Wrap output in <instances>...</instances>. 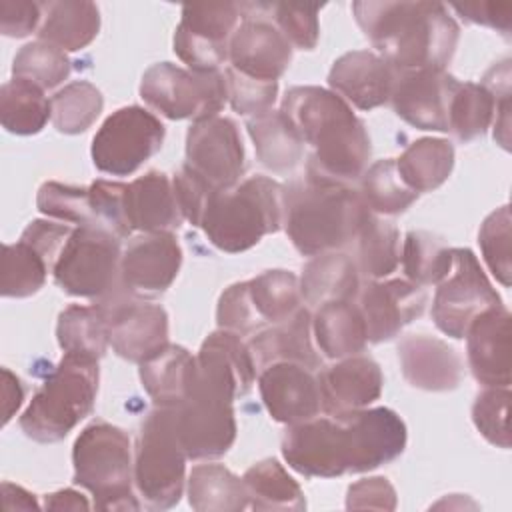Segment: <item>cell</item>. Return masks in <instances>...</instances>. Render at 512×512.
Here are the masks:
<instances>
[{"instance_id": "1", "label": "cell", "mask_w": 512, "mask_h": 512, "mask_svg": "<svg viewBox=\"0 0 512 512\" xmlns=\"http://www.w3.org/2000/svg\"><path fill=\"white\" fill-rule=\"evenodd\" d=\"M404 420L386 406L290 424L282 436L286 464L306 478L370 472L396 460L406 448Z\"/></svg>"}, {"instance_id": "2", "label": "cell", "mask_w": 512, "mask_h": 512, "mask_svg": "<svg viewBox=\"0 0 512 512\" xmlns=\"http://www.w3.org/2000/svg\"><path fill=\"white\" fill-rule=\"evenodd\" d=\"M356 24L398 72L438 68L452 60L460 26L440 2H374L352 4Z\"/></svg>"}, {"instance_id": "3", "label": "cell", "mask_w": 512, "mask_h": 512, "mask_svg": "<svg viewBox=\"0 0 512 512\" xmlns=\"http://www.w3.org/2000/svg\"><path fill=\"white\" fill-rule=\"evenodd\" d=\"M280 112L312 148L308 172L350 184L360 180L372 154L370 136L352 106L330 88H288Z\"/></svg>"}, {"instance_id": "4", "label": "cell", "mask_w": 512, "mask_h": 512, "mask_svg": "<svg viewBox=\"0 0 512 512\" xmlns=\"http://www.w3.org/2000/svg\"><path fill=\"white\" fill-rule=\"evenodd\" d=\"M284 230L302 256L338 252L352 244L370 212L360 192L314 172L282 186Z\"/></svg>"}, {"instance_id": "5", "label": "cell", "mask_w": 512, "mask_h": 512, "mask_svg": "<svg viewBox=\"0 0 512 512\" xmlns=\"http://www.w3.org/2000/svg\"><path fill=\"white\" fill-rule=\"evenodd\" d=\"M282 226V184L268 176H250L230 190H216L198 228L218 250L238 254Z\"/></svg>"}, {"instance_id": "6", "label": "cell", "mask_w": 512, "mask_h": 512, "mask_svg": "<svg viewBox=\"0 0 512 512\" xmlns=\"http://www.w3.org/2000/svg\"><path fill=\"white\" fill-rule=\"evenodd\" d=\"M98 380V360L62 354L22 412L20 430L42 444L66 438L94 410Z\"/></svg>"}, {"instance_id": "7", "label": "cell", "mask_w": 512, "mask_h": 512, "mask_svg": "<svg viewBox=\"0 0 512 512\" xmlns=\"http://www.w3.org/2000/svg\"><path fill=\"white\" fill-rule=\"evenodd\" d=\"M74 484L94 496L96 510H138L134 460L128 434L104 420H94L72 446Z\"/></svg>"}, {"instance_id": "8", "label": "cell", "mask_w": 512, "mask_h": 512, "mask_svg": "<svg viewBox=\"0 0 512 512\" xmlns=\"http://www.w3.org/2000/svg\"><path fill=\"white\" fill-rule=\"evenodd\" d=\"M186 460L176 434L174 408L156 406L144 418L134 450V486L146 508L168 510L180 502Z\"/></svg>"}, {"instance_id": "9", "label": "cell", "mask_w": 512, "mask_h": 512, "mask_svg": "<svg viewBox=\"0 0 512 512\" xmlns=\"http://www.w3.org/2000/svg\"><path fill=\"white\" fill-rule=\"evenodd\" d=\"M120 238L100 226H74L52 266L56 286L70 296L100 302L124 288Z\"/></svg>"}, {"instance_id": "10", "label": "cell", "mask_w": 512, "mask_h": 512, "mask_svg": "<svg viewBox=\"0 0 512 512\" xmlns=\"http://www.w3.org/2000/svg\"><path fill=\"white\" fill-rule=\"evenodd\" d=\"M140 98L170 120H206L218 116L228 102L226 74L156 62L142 74Z\"/></svg>"}, {"instance_id": "11", "label": "cell", "mask_w": 512, "mask_h": 512, "mask_svg": "<svg viewBox=\"0 0 512 512\" xmlns=\"http://www.w3.org/2000/svg\"><path fill=\"white\" fill-rule=\"evenodd\" d=\"M166 128L156 114L142 106L112 112L92 138L94 166L110 176H130L164 144Z\"/></svg>"}, {"instance_id": "12", "label": "cell", "mask_w": 512, "mask_h": 512, "mask_svg": "<svg viewBox=\"0 0 512 512\" xmlns=\"http://www.w3.org/2000/svg\"><path fill=\"white\" fill-rule=\"evenodd\" d=\"M498 304H502V298L474 252L470 248H452V268L438 282L432 302L436 328L454 340H462L470 322Z\"/></svg>"}, {"instance_id": "13", "label": "cell", "mask_w": 512, "mask_h": 512, "mask_svg": "<svg viewBox=\"0 0 512 512\" xmlns=\"http://www.w3.org/2000/svg\"><path fill=\"white\" fill-rule=\"evenodd\" d=\"M174 408L178 440L188 460H216L236 440L234 400L194 380L188 396Z\"/></svg>"}, {"instance_id": "14", "label": "cell", "mask_w": 512, "mask_h": 512, "mask_svg": "<svg viewBox=\"0 0 512 512\" xmlns=\"http://www.w3.org/2000/svg\"><path fill=\"white\" fill-rule=\"evenodd\" d=\"M240 20L236 2L186 4L174 30V54L190 70H220Z\"/></svg>"}, {"instance_id": "15", "label": "cell", "mask_w": 512, "mask_h": 512, "mask_svg": "<svg viewBox=\"0 0 512 512\" xmlns=\"http://www.w3.org/2000/svg\"><path fill=\"white\" fill-rule=\"evenodd\" d=\"M106 316L112 350L128 362H144L168 344V314L160 304L130 294L126 288L92 302Z\"/></svg>"}, {"instance_id": "16", "label": "cell", "mask_w": 512, "mask_h": 512, "mask_svg": "<svg viewBox=\"0 0 512 512\" xmlns=\"http://www.w3.org/2000/svg\"><path fill=\"white\" fill-rule=\"evenodd\" d=\"M216 190L234 188L246 170V152L232 118L212 116L192 122L186 132V162Z\"/></svg>"}, {"instance_id": "17", "label": "cell", "mask_w": 512, "mask_h": 512, "mask_svg": "<svg viewBox=\"0 0 512 512\" xmlns=\"http://www.w3.org/2000/svg\"><path fill=\"white\" fill-rule=\"evenodd\" d=\"M240 24L228 46L230 68L244 76L278 82L292 62V44L264 16L260 2H242Z\"/></svg>"}, {"instance_id": "18", "label": "cell", "mask_w": 512, "mask_h": 512, "mask_svg": "<svg viewBox=\"0 0 512 512\" xmlns=\"http://www.w3.org/2000/svg\"><path fill=\"white\" fill-rule=\"evenodd\" d=\"M182 266V248L174 232H148L132 238L122 250L120 276L124 288L138 298L164 294Z\"/></svg>"}, {"instance_id": "19", "label": "cell", "mask_w": 512, "mask_h": 512, "mask_svg": "<svg viewBox=\"0 0 512 512\" xmlns=\"http://www.w3.org/2000/svg\"><path fill=\"white\" fill-rule=\"evenodd\" d=\"M356 300L366 324L368 342L382 344L396 338L404 326L422 316L426 290L404 278H382L360 286Z\"/></svg>"}, {"instance_id": "20", "label": "cell", "mask_w": 512, "mask_h": 512, "mask_svg": "<svg viewBox=\"0 0 512 512\" xmlns=\"http://www.w3.org/2000/svg\"><path fill=\"white\" fill-rule=\"evenodd\" d=\"M458 78L438 68L398 72L390 104L398 118L418 130L448 132V106Z\"/></svg>"}, {"instance_id": "21", "label": "cell", "mask_w": 512, "mask_h": 512, "mask_svg": "<svg viewBox=\"0 0 512 512\" xmlns=\"http://www.w3.org/2000/svg\"><path fill=\"white\" fill-rule=\"evenodd\" d=\"M258 390L270 418L286 426L316 418L322 410L318 376L296 362H274L262 368Z\"/></svg>"}, {"instance_id": "22", "label": "cell", "mask_w": 512, "mask_h": 512, "mask_svg": "<svg viewBox=\"0 0 512 512\" xmlns=\"http://www.w3.org/2000/svg\"><path fill=\"white\" fill-rule=\"evenodd\" d=\"M256 370L248 342L224 328L208 334L196 354V382L232 400L250 392Z\"/></svg>"}, {"instance_id": "23", "label": "cell", "mask_w": 512, "mask_h": 512, "mask_svg": "<svg viewBox=\"0 0 512 512\" xmlns=\"http://www.w3.org/2000/svg\"><path fill=\"white\" fill-rule=\"evenodd\" d=\"M398 70L380 54L352 50L334 60L328 72V86L350 106L374 110L390 102Z\"/></svg>"}, {"instance_id": "24", "label": "cell", "mask_w": 512, "mask_h": 512, "mask_svg": "<svg viewBox=\"0 0 512 512\" xmlns=\"http://www.w3.org/2000/svg\"><path fill=\"white\" fill-rule=\"evenodd\" d=\"M468 368L482 386H510V312L504 304L480 312L466 334Z\"/></svg>"}, {"instance_id": "25", "label": "cell", "mask_w": 512, "mask_h": 512, "mask_svg": "<svg viewBox=\"0 0 512 512\" xmlns=\"http://www.w3.org/2000/svg\"><path fill=\"white\" fill-rule=\"evenodd\" d=\"M320 402L328 416L368 408L382 394V370L366 354L340 358L328 368H320Z\"/></svg>"}, {"instance_id": "26", "label": "cell", "mask_w": 512, "mask_h": 512, "mask_svg": "<svg viewBox=\"0 0 512 512\" xmlns=\"http://www.w3.org/2000/svg\"><path fill=\"white\" fill-rule=\"evenodd\" d=\"M398 360L404 380L426 392H448L464 378L460 354L444 340L428 334H408L398 346Z\"/></svg>"}, {"instance_id": "27", "label": "cell", "mask_w": 512, "mask_h": 512, "mask_svg": "<svg viewBox=\"0 0 512 512\" xmlns=\"http://www.w3.org/2000/svg\"><path fill=\"white\" fill-rule=\"evenodd\" d=\"M494 124V140L508 150L510 94L494 96L482 82L456 84L448 106V132L458 140L470 142Z\"/></svg>"}, {"instance_id": "28", "label": "cell", "mask_w": 512, "mask_h": 512, "mask_svg": "<svg viewBox=\"0 0 512 512\" xmlns=\"http://www.w3.org/2000/svg\"><path fill=\"white\" fill-rule=\"evenodd\" d=\"M248 348L258 370L274 362H296L314 372L322 368V358L312 342V314L304 306L290 318L252 334Z\"/></svg>"}, {"instance_id": "29", "label": "cell", "mask_w": 512, "mask_h": 512, "mask_svg": "<svg viewBox=\"0 0 512 512\" xmlns=\"http://www.w3.org/2000/svg\"><path fill=\"white\" fill-rule=\"evenodd\" d=\"M124 210L130 230L174 232L182 226V212L172 188V178L160 170H150L126 184Z\"/></svg>"}, {"instance_id": "30", "label": "cell", "mask_w": 512, "mask_h": 512, "mask_svg": "<svg viewBox=\"0 0 512 512\" xmlns=\"http://www.w3.org/2000/svg\"><path fill=\"white\" fill-rule=\"evenodd\" d=\"M312 336L318 350L330 360L362 354L368 336L356 300L326 302L314 308Z\"/></svg>"}, {"instance_id": "31", "label": "cell", "mask_w": 512, "mask_h": 512, "mask_svg": "<svg viewBox=\"0 0 512 512\" xmlns=\"http://www.w3.org/2000/svg\"><path fill=\"white\" fill-rule=\"evenodd\" d=\"M194 376L196 356L178 344L168 342L162 350L140 362V382L154 406H178L192 390Z\"/></svg>"}, {"instance_id": "32", "label": "cell", "mask_w": 512, "mask_h": 512, "mask_svg": "<svg viewBox=\"0 0 512 512\" xmlns=\"http://www.w3.org/2000/svg\"><path fill=\"white\" fill-rule=\"evenodd\" d=\"M298 280L302 302L310 308H318L326 302L356 300L360 292L356 260L340 250L312 256Z\"/></svg>"}, {"instance_id": "33", "label": "cell", "mask_w": 512, "mask_h": 512, "mask_svg": "<svg viewBox=\"0 0 512 512\" xmlns=\"http://www.w3.org/2000/svg\"><path fill=\"white\" fill-rule=\"evenodd\" d=\"M42 24L38 40L62 50L78 52L86 48L100 30V10L88 0L42 2Z\"/></svg>"}, {"instance_id": "34", "label": "cell", "mask_w": 512, "mask_h": 512, "mask_svg": "<svg viewBox=\"0 0 512 512\" xmlns=\"http://www.w3.org/2000/svg\"><path fill=\"white\" fill-rule=\"evenodd\" d=\"M246 130L254 142L258 162L270 172L288 174L302 162L306 144L280 110L248 118Z\"/></svg>"}, {"instance_id": "35", "label": "cell", "mask_w": 512, "mask_h": 512, "mask_svg": "<svg viewBox=\"0 0 512 512\" xmlns=\"http://www.w3.org/2000/svg\"><path fill=\"white\" fill-rule=\"evenodd\" d=\"M396 160L404 184L416 194L440 188L454 168V146L446 138H418Z\"/></svg>"}, {"instance_id": "36", "label": "cell", "mask_w": 512, "mask_h": 512, "mask_svg": "<svg viewBox=\"0 0 512 512\" xmlns=\"http://www.w3.org/2000/svg\"><path fill=\"white\" fill-rule=\"evenodd\" d=\"M188 502L198 512H240L248 508V492L224 464H198L188 476Z\"/></svg>"}, {"instance_id": "37", "label": "cell", "mask_w": 512, "mask_h": 512, "mask_svg": "<svg viewBox=\"0 0 512 512\" xmlns=\"http://www.w3.org/2000/svg\"><path fill=\"white\" fill-rule=\"evenodd\" d=\"M40 86L24 78H12L0 88V122L16 136L38 134L52 120V104Z\"/></svg>"}, {"instance_id": "38", "label": "cell", "mask_w": 512, "mask_h": 512, "mask_svg": "<svg viewBox=\"0 0 512 512\" xmlns=\"http://www.w3.org/2000/svg\"><path fill=\"white\" fill-rule=\"evenodd\" d=\"M56 338L64 354L100 360L110 344L106 316L96 304H70L58 316Z\"/></svg>"}, {"instance_id": "39", "label": "cell", "mask_w": 512, "mask_h": 512, "mask_svg": "<svg viewBox=\"0 0 512 512\" xmlns=\"http://www.w3.org/2000/svg\"><path fill=\"white\" fill-rule=\"evenodd\" d=\"M248 506L254 510H304L306 498L298 482L276 458L252 464L244 476Z\"/></svg>"}, {"instance_id": "40", "label": "cell", "mask_w": 512, "mask_h": 512, "mask_svg": "<svg viewBox=\"0 0 512 512\" xmlns=\"http://www.w3.org/2000/svg\"><path fill=\"white\" fill-rule=\"evenodd\" d=\"M354 242L358 272L368 280H382L398 268L400 232L394 222L368 212Z\"/></svg>"}, {"instance_id": "41", "label": "cell", "mask_w": 512, "mask_h": 512, "mask_svg": "<svg viewBox=\"0 0 512 512\" xmlns=\"http://www.w3.org/2000/svg\"><path fill=\"white\" fill-rule=\"evenodd\" d=\"M246 282L254 314L262 328L278 324L302 308L300 280L290 270H266Z\"/></svg>"}, {"instance_id": "42", "label": "cell", "mask_w": 512, "mask_h": 512, "mask_svg": "<svg viewBox=\"0 0 512 512\" xmlns=\"http://www.w3.org/2000/svg\"><path fill=\"white\" fill-rule=\"evenodd\" d=\"M52 266V258L22 236L14 244H4L0 278L2 296L28 298L36 294L44 286Z\"/></svg>"}, {"instance_id": "43", "label": "cell", "mask_w": 512, "mask_h": 512, "mask_svg": "<svg viewBox=\"0 0 512 512\" xmlns=\"http://www.w3.org/2000/svg\"><path fill=\"white\" fill-rule=\"evenodd\" d=\"M360 198L376 216H396L406 212L418 198L398 174L396 160H376L360 176Z\"/></svg>"}, {"instance_id": "44", "label": "cell", "mask_w": 512, "mask_h": 512, "mask_svg": "<svg viewBox=\"0 0 512 512\" xmlns=\"http://www.w3.org/2000/svg\"><path fill=\"white\" fill-rule=\"evenodd\" d=\"M400 264L408 282L424 288L438 284L452 268V248L424 230H410L400 246Z\"/></svg>"}, {"instance_id": "45", "label": "cell", "mask_w": 512, "mask_h": 512, "mask_svg": "<svg viewBox=\"0 0 512 512\" xmlns=\"http://www.w3.org/2000/svg\"><path fill=\"white\" fill-rule=\"evenodd\" d=\"M52 124L60 134L86 132L104 108L102 92L88 80H74L60 88L52 98Z\"/></svg>"}, {"instance_id": "46", "label": "cell", "mask_w": 512, "mask_h": 512, "mask_svg": "<svg viewBox=\"0 0 512 512\" xmlns=\"http://www.w3.org/2000/svg\"><path fill=\"white\" fill-rule=\"evenodd\" d=\"M72 72L66 52L36 40L24 44L12 62L14 78H24L40 86L42 90H52L62 84Z\"/></svg>"}, {"instance_id": "47", "label": "cell", "mask_w": 512, "mask_h": 512, "mask_svg": "<svg viewBox=\"0 0 512 512\" xmlns=\"http://www.w3.org/2000/svg\"><path fill=\"white\" fill-rule=\"evenodd\" d=\"M36 206L44 216L70 226H98L92 212L88 186L84 188L48 180L38 188Z\"/></svg>"}, {"instance_id": "48", "label": "cell", "mask_w": 512, "mask_h": 512, "mask_svg": "<svg viewBox=\"0 0 512 512\" xmlns=\"http://www.w3.org/2000/svg\"><path fill=\"white\" fill-rule=\"evenodd\" d=\"M264 16L286 36L292 48L314 50L320 36L318 14L322 4L260 2Z\"/></svg>"}, {"instance_id": "49", "label": "cell", "mask_w": 512, "mask_h": 512, "mask_svg": "<svg viewBox=\"0 0 512 512\" xmlns=\"http://www.w3.org/2000/svg\"><path fill=\"white\" fill-rule=\"evenodd\" d=\"M510 240H512L510 206L504 204L496 208L492 214H488L478 230V244L482 250V258L502 286H510V274H512Z\"/></svg>"}, {"instance_id": "50", "label": "cell", "mask_w": 512, "mask_h": 512, "mask_svg": "<svg viewBox=\"0 0 512 512\" xmlns=\"http://www.w3.org/2000/svg\"><path fill=\"white\" fill-rule=\"evenodd\" d=\"M508 408H510V390L484 386L472 404V422L476 430L496 448H510L508 432Z\"/></svg>"}, {"instance_id": "51", "label": "cell", "mask_w": 512, "mask_h": 512, "mask_svg": "<svg viewBox=\"0 0 512 512\" xmlns=\"http://www.w3.org/2000/svg\"><path fill=\"white\" fill-rule=\"evenodd\" d=\"M224 74L228 84V102L234 112L254 118L272 110L278 96V82L256 80L240 74L230 66L224 70Z\"/></svg>"}, {"instance_id": "52", "label": "cell", "mask_w": 512, "mask_h": 512, "mask_svg": "<svg viewBox=\"0 0 512 512\" xmlns=\"http://www.w3.org/2000/svg\"><path fill=\"white\" fill-rule=\"evenodd\" d=\"M88 194H90V204H92V212L98 226L110 230L120 240L128 238L132 230L128 226L126 210H124L126 184L100 178L88 186Z\"/></svg>"}, {"instance_id": "53", "label": "cell", "mask_w": 512, "mask_h": 512, "mask_svg": "<svg viewBox=\"0 0 512 512\" xmlns=\"http://www.w3.org/2000/svg\"><path fill=\"white\" fill-rule=\"evenodd\" d=\"M216 322H218V328L236 332L240 336L256 334L258 330H262L250 302L246 280L230 284L220 294L218 306H216Z\"/></svg>"}, {"instance_id": "54", "label": "cell", "mask_w": 512, "mask_h": 512, "mask_svg": "<svg viewBox=\"0 0 512 512\" xmlns=\"http://www.w3.org/2000/svg\"><path fill=\"white\" fill-rule=\"evenodd\" d=\"M172 188L184 220H188L192 226H200L204 208L216 188H212L186 164H182V168L172 176Z\"/></svg>"}, {"instance_id": "55", "label": "cell", "mask_w": 512, "mask_h": 512, "mask_svg": "<svg viewBox=\"0 0 512 512\" xmlns=\"http://www.w3.org/2000/svg\"><path fill=\"white\" fill-rule=\"evenodd\" d=\"M346 508L348 510H394L396 508V490L384 476L362 478L350 484L346 494Z\"/></svg>"}, {"instance_id": "56", "label": "cell", "mask_w": 512, "mask_h": 512, "mask_svg": "<svg viewBox=\"0 0 512 512\" xmlns=\"http://www.w3.org/2000/svg\"><path fill=\"white\" fill-rule=\"evenodd\" d=\"M42 2L0 0V32L8 38H24L42 24Z\"/></svg>"}, {"instance_id": "57", "label": "cell", "mask_w": 512, "mask_h": 512, "mask_svg": "<svg viewBox=\"0 0 512 512\" xmlns=\"http://www.w3.org/2000/svg\"><path fill=\"white\" fill-rule=\"evenodd\" d=\"M466 22L480 24L492 30H498L504 36H510L512 28V4L510 2H466L452 4Z\"/></svg>"}, {"instance_id": "58", "label": "cell", "mask_w": 512, "mask_h": 512, "mask_svg": "<svg viewBox=\"0 0 512 512\" xmlns=\"http://www.w3.org/2000/svg\"><path fill=\"white\" fill-rule=\"evenodd\" d=\"M2 376H4V386H2L4 420H2V424H8L10 418L14 416V412L22 406L24 388H22V382L18 380V376H14L8 368H2Z\"/></svg>"}, {"instance_id": "59", "label": "cell", "mask_w": 512, "mask_h": 512, "mask_svg": "<svg viewBox=\"0 0 512 512\" xmlns=\"http://www.w3.org/2000/svg\"><path fill=\"white\" fill-rule=\"evenodd\" d=\"M44 508L46 510H88L92 506L84 494H80L72 488H64V490L46 494Z\"/></svg>"}, {"instance_id": "60", "label": "cell", "mask_w": 512, "mask_h": 512, "mask_svg": "<svg viewBox=\"0 0 512 512\" xmlns=\"http://www.w3.org/2000/svg\"><path fill=\"white\" fill-rule=\"evenodd\" d=\"M2 492H4V506H6L8 510H12V508H24V510L38 508V502H36L34 494H30L28 490H24L22 486L4 482V484H2Z\"/></svg>"}]
</instances>
